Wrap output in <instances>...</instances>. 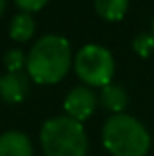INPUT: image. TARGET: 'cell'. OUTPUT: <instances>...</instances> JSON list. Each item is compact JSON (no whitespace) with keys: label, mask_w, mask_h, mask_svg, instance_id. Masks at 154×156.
Masks as SVG:
<instances>
[{"label":"cell","mask_w":154,"mask_h":156,"mask_svg":"<svg viewBox=\"0 0 154 156\" xmlns=\"http://www.w3.org/2000/svg\"><path fill=\"white\" fill-rule=\"evenodd\" d=\"M71 66V45L58 35H45L37 40L27 56V73L37 83H56Z\"/></svg>","instance_id":"1"},{"label":"cell","mask_w":154,"mask_h":156,"mask_svg":"<svg viewBox=\"0 0 154 156\" xmlns=\"http://www.w3.org/2000/svg\"><path fill=\"white\" fill-rule=\"evenodd\" d=\"M103 145L114 156H145L151 145L147 129L129 115H114L103 125Z\"/></svg>","instance_id":"2"},{"label":"cell","mask_w":154,"mask_h":156,"mask_svg":"<svg viewBox=\"0 0 154 156\" xmlns=\"http://www.w3.org/2000/svg\"><path fill=\"white\" fill-rule=\"evenodd\" d=\"M40 144L45 156H85L87 136L83 125L69 116H56L44 123Z\"/></svg>","instance_id":"3"},{"label":"cell","mask_w":154,"mask_h":156,"mask_svg":"<svg viewBox=\"0 0 154 156\" xmlns=\"http://www.w3.org/2000/svg\"><path fill=\"white\" fill-rule=\"evenodd\" d=\"M75 69L87 85L103 89L105 85H109L114 75V60L109 49L89 44L78 51L75 58Z\"/></svg>","instance_id":"4"},{"label":"cell","mask_w":154,"mask_h":156,"mask_svg":"<svg viewBox=\"0 0 154 156\" xmlns=\"http://www.w3.org/2000/svg\"><path fill=\"white\" fill-rule=\"evenodd\" d=\"M96 107V96L89 87H75L64 100V109L67 113V116L83 122L93 115Z\"/></svg>","instance_id":"5"},{"label":"cell","mask_w":154,"mask_h":156,"mask_svg":"<svg viewBox=\"0 0 154 156\" xmlns=\"http://www.w3.org/2000/svg\"><path fill=\"white\" fill-rule=\"evenodd\" d=\"M29 91V80L22 73H7L0 76V98L7 104H18Z\"/></svg>","instance_id":"6"},{"label":"cell","mask_w":154,"mask_h":156,"mask_svg":"<svg viewBox=\"0 0 154 156\" xmlns=\"http://www.w3.org/2000/svg\"><path fill=\"white\" fill-rule=\"evenodd\" d=\"M0 156H33L31 140L20 131H7L0 136Z\"/></svg>","instance_id":"7"},{"label":"cell","mask_w":154,"mask_h":156,"mask_svg":"<svg viewBox=\"0 0 154 156\" xmlns=\"http://www.w3.org/2000/svg\"><path fill=\"white\" fill-rule=\"evenodd\" d=\"M100 100H102V104H103V107L107 111H113L116 115H121V111L127 105V93L121 87L109 83V85H105L102 89Z\"/></svg>","instance_id":"8"},{"label":"cell","mask_w":154,"mask_h":156,"mask_svg":"<svg viewBox=\"0 0 154 156\" xmlns=\"http://www.w3.org/2000/svg\"><path fill=\"white\" fill-rule=\"evenodd\" d=\"M35 33V20L31 18L29 13H20L11 20L9 26V35L16 42H27Z\"/></svg>","instance_id":"9"},{"label":"cell","mask_w":154,"mask_h":156,"mask_svg":"<svg viewBox=\"0 0 154 156\" xmlns=\"http://www.w3.org/2000/svg\"><path fill=\"white\" fill-rule=\"evenodd\" d=\"M127 5H129V0H94L96 13L109 22L121 20L127 11Z\"/></svg>","instance_id":"10"},{"label":"cell","mask_w":154,"mask_h":156,"mask_svg":"<svg viewBox=\"0 0 154 156\" xmlns=\"http://www.w3.org/2000/svg\"><path fill=\"white\" fill-rule=\"evenodd\" d=\"M4 64L9 73H22L24 66H27V58L20 49H11L4 56Z\"/></svg>","instance_id":"11"},{"label":"cell","mask_w":154,"mask_h":156,"mask_svg":"<svg viewBox=\"0 0 154 156\" xmlns=\"http://www.w3.org/2000/svg\"><path fill=\"white\" fill-rule=\"evenodd\" d=\"M134 51H136L140 56L147 58V56L154 51V37L149 35V33L138 35V38L134 40Z\"/></svg>","instance_id":"12"},{"label":"cell","mask_w":154,"mask_h":156,"mask_svg":"<svg viewBox=\"0 0 154 156\" xmlns=\"http://www.w3.org/2000/svg\"><path fill=\"white\" fill-rule=\"evenodd\" d=\"M15 2L22 9V13H35V11H40L49 0H15Z\"/></svg>","instance_id":"13"},{"label":"cell","mask_w":154,"mask_h":156,"mask_svg":"<svg viewBox=\"0 0 154 156\" xmlns=\"http://www.w3.org/2000/svg\"><path fill=\"white\" fill-rule=\"evenodd\" d=\"M4 7H5V0H0V16L4 13Z\"/></svg>","instance_id":"14"},{"label":"cell","mask_w":154,"mask_h":156,"mask_svg":"<svg viewBox=\"0 0 154 156\" xmlns=\"http://www.w3.org/2000/svg\"><path fill=\"white\" fill-rule=\"evenodd\" d=\"M152 37H154V20H152Z\"/></svg>","instance_id":"15"}]
</instances>
